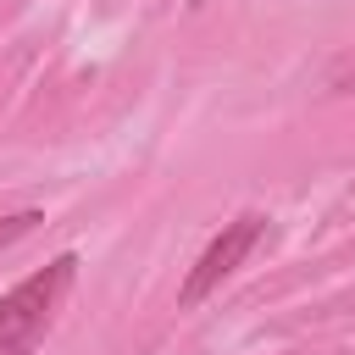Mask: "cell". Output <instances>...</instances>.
<instances>
[{"label": "cell", "instance_id": "1", "mask_svg": "<svg viewBox=\"0 0 355 355\" xmlns=\"http://www.w3.org/2000/svg\"><path fill=\"white\" fill-rule=\"evenodd\" d=\"M78 277V255H55L50 266H39L33 277H22L6 300H0V355H33L67 300Z\"/></svg>", "mask_w": 355, "mask_h": 355}, {"label": "cell", "instance_id": "2", "mask_svg": "<svg viewBox=\"0 0 355 355\" xmlns=\"http://www.w3.org/2000/svg\"><path fill=\"white\" fill-rule=\"evenodd\" d=\"M261 233H266V216H261V211L233 216V222H227V227H222V233L205 244V255L194 261V272L183 277L178 305H183V311H194V305H200V300H205V294H211L222 277H233V272H239V261L255 250V239H261Z\"/></svg>", "mask_w": 355, "mask_h": 355}, {"label": "cell", "instance_id": "3", "mask_svg": "<svg viewBox=\"0 0 355 355\" xmlns=\"http://www.w3.org/2000/svg\"><path fill=\"white\" fill-rule=\"evenodd\" d=\"M39 222H44L39 211H11V216H0V250H6V244H17V239H28Z\"/></svg>", "mask_w": 355, "mask_h": 355}, {"label": "cell", "instance_id": "4", "mask_svg": "<svg viewBox=\"0 0 355 355\" xmlns=\"http://www.w3.org/2000/svg\"><path fill=\"white\" fill-rule=\"evenodd\" d=\"M327 83H333V89H344V94H355V50H344V55L327 67Z\"/></svg>", "mask_w": 355, "mask_h": 355}, {"label": "cell", "instance_id": "5", "mask_svg": "<svg viewBox=\"0 0 355 355\" xmlns=\"http://www.w3.org/2000/svg\"><path fill=\"white\" fill-rule=\"evenodd\" d=\"M189 6H205V0H189Z\"/></svg>", "mask_w": 355, "mask_h": 355}]
</instances>
